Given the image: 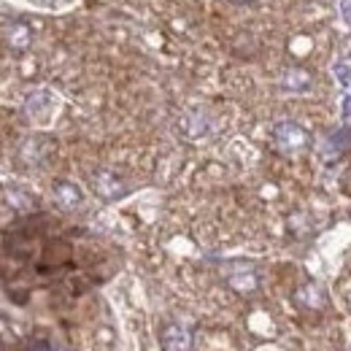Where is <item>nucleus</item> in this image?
Segmentation results:
<instances>
[{"mask_svg": "<svg viewBox=\"0 0 351 351\" xmlns=\"http://www.w3.org/2000/svg\"><path fill=\"white\" fill-rule=\"evenodd\" d=\"M308 141H311V138H308L306 128H300L298 122L284 119V122H276V125H273V143H276L284 154H300V152H306Z\"/></svg>", "mask_w": 351, "mask_h": 351, "instance_id": "obj_1", "label": "nucleus"}, {"mask_svg": "<svg viewBox=\"0 0 351 351\" xmlns=\"http://www.w3.org/2000/svg\"><path fill=\"white\" fill-rule=\"evenodd\" d=\"M160 346H162V351H192L195 332L184 322H168L160 330Z\"/></svg>", "mask_w": 351, "mask_h": 351, "instance_id": "obj_2", "label": "nucleus"}, {"mask_svg": "<svg viewBox=\"0 0 351 351\" xmlns=\"http://www.w3.org/2000/svg\"><path fill=\"white\" fill-rule=\"evenodd\" d=\"M92 184H95L97 197H103L108 203H114V200H119V197L128 195L125 178L117 173V171H108V168H103V171H97V173L92 176Z\"/></svg>", "mask_w": 351, "mask_h": 351, "instance_id": "obj_3", "label": "nucleus"}, {"mask_svg": "<svg viewBox=\"0 0 351 351\" xmlns=\"http://www.w3.org/2000/svg\"><path fill=\"white\" fill-rule=\"evenodd\" d=\"M54 108H57V97H54V92H49V89H36V92L27 95V100H25V114H27L33 122H49L51 114H54Z\"/></svg>", "mask_w": 351, "mask_h": 351, "instance_id": "obj_4", "label": "nucleus"}, {"mask_svg": "<svg viewBox=\"0 0 351 351\" xmlns=\"http://www.w3.org/2000/svg\"><path fill=\"white\" fill-rule=\"evenodd\" d=\"M349 149H351V132L346 130V128H338V130H332L322 141L319 154H322L324 162H335V160H341Z\"/></svg>", "mask_w": 351, "mask_h": 351, "instance_id": "obj_5", "label": "nucleus"}, {"mask_svg": "<svg viewBox=\"0 0 351 351\" xmlns=\"http://www.w3.org/2000/svg\"><path fill=\"white\" fill-rule=\"evenodd\" d=\"M54 200L60 208L65 211H76L82 203H84V192L79 184L73 181H54Z\"/></svg>", "mask_w": 351, "mask_h": 351, "instance_id": "obj_6", "label": "nucleus"}, {"mask_svg": "<svg viewBox=\"0 0 351 351\" xmlns=\"http://www.w3.org/2000/svg\"><path fill=\"white\" fill-rule=\"evenodd\" d=\"M311 84H313V79H311V73H308L306 68H289L281 76V87L287 89V92H295V95L308 92Z\"/></svg>", "mask_w": 351, "mask_h": 351, "instance_id": "obj_7", "label": "nucleus"}, {"mask_svg": "<svg viewBox=\"0 0 351 351\" xmlns=\"http://www.w3.org/2000/svg\"><path fill=\"white\" fill-rule=\"evenodd\" d=\"M227 284L238 292H254L257 289V273L249 267V265H241L238 270H230L227 273Z\"/></svg>", "mask_w": 351, "mask_h": 351, "instance_id": "obj_8", "label": "nucleus"}, {"mask_svg": "<svg viewBox=\"0 0 351 351\" xmlns=\"http://www.w3.org/2000/svg\"><path fill=\"white\" fill-rule=\"evenodd\" d=\"M5 41H8L11 49H16V51L30 49V44H33V30H30V25H27V22H14V25H8Z\"/></svg>", "mask_w": 351, "mask_h": 351, "instance_id": "obj_9", "label": "nucleus"}, {"mask_svg": "<svg viewBox=\"0 0 351 351\" xmlns=\"http://www.w3.org/2000/svg\"><path fill=\"white\" fill-rule=\"evenodd\" d=\"M298 300L303 303L306 308H322L324 306V289L319 284H306L303 289H298Z\"/></svg>", "mask_w": 351, "mask_h": 351, "instance_id": "obj_10", "label": "nucleus"}, {"mask_svg": "<svg viewBox=\"0 0 351 351\" xmlns=\"http://www.w3.org/2000/svg\"><path fill=\"white\" fill-rule=\"evenodd\" d=\"M338 11H341V19L351 27V0H338Z\"/></svg>", "mask_w": 351, "mask_h": 351, "instance_id": "obj_11", "label": "nucleus"}, {"mask_svg": "<svg viewBox=\"0 0 351 351\" xmlns=\"http://www.w3.org/2000/svg\"><path fill=\"white\" fill-rule=\"evenodd\" d=\"M27 351H62L60 346H54V343H33Z\"/></svg>", "mask_w": 351, "mask_h": 351, "instance_id": "obj_12", "label": "nucleus"}, {"mask_svg": "<svg viewBox=\"0 0 351 351\" xmlns=\"http://www.w3.org/2000/svg\"><path fill=\"white\" fill-rule=\"evenodd\" d=\"M232 3H252V0H232Z\"/></svg>", "mask_w": 351, "mask_h": 351, "instance_id": "obj_13", "label": "nucleus"}]
</instances>
